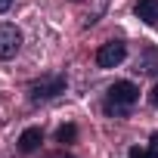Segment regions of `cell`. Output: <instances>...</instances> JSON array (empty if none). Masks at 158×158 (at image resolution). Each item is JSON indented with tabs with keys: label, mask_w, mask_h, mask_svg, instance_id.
I'll return each mask as SVG.
<instances>
[{
	"label": "cell",
	"mask_w": 158,
	"mask_h": 158,
	"mask_svg": "<svg viewBox=\"0 0 158 158\" xmlns=\"http://www.w3.org/2000/svg\"><path fill=\"white\" fill-rule=\"evenodd\" d=\"M40 143H44L40 127H28V130H22V136H19V152H34Z\"/></svg>",
	"instance_id": "cell-6"
},
{
	"label": "cell",
	"mask_w": 158,
	"mask_h": 158,
	"mask_svg": "<svg viewBox=\"0 0 158 158\" xmlns=\"http://www.w3.org/2000/svg\"><path fill=\"white\" fill-rule=\"evenodd\" d=\"M139 99V87L130 84V81H115L109 87V99H106V112L109 115H127V109Z\"/></svg>",
	"instance_id": "cell-1"
},
{
	"label": "cell",
	"mask_w": 158,
	"mask_h": 158,
	"mask_svg": "<svg viewBox=\"0 0 158 158\" xmlns=\"http://www.w3.org/2000/svg\"><path fill=\"white\" fill-rule=\"evenodd\" d=\"M130 158H158V149H139V146H133Z\"/></svg>",
	"instance_id": "cell-8"
},
{
	"label": "cell",
	"mask_w": 158,
	"mask_h": 158,
	"mask_svg": "<svg viewBox=\"0 0 158 158\" xmlns=\"http://www.w3.org/2000/svg\"><path fill=\"white\" fill-rule=\"evenodd\" d=\"M22 47V34L16 25H0V59H13Z\"/></svg>",
	"instance_id": "cell-4"
},
{
	"label": "cell",
	"mask_w": 158,
	"mask_h": 158,
	"mask_svg": "<svg viewBox=\"0 0 158 158\" xmlns=\"http://www.w3.org/2000/svg\"><path fill=\"white\" fill-rule=\"evenodd\" d=\"M47 158H71V155H65V152H53V155H47Z\"/></svg>",
	"instance_id": "cell-11"
},
{
	"label": "cell",
	"mask_w": 158,
	"mask_h": 158,
	"mask_svg": "<svg viewBox=\"0 0 158 158\" xmlns=\"http://www.w3.org/2000/svg\"><path fill=\"white\" fill-rule=\"evenodd\" d=\"M10 6H13V0H0V13H6Z\"/></svg>",
	"instance_id": "cell-10"
},
{
	"label": "cell",
	"mask_w": 158,
	"mask_h": 158,
	"mask_svg": "<svg viewBox=\"0 0 158 158\" xmlns=\"http://www.w3.org/2000/svg\"><path fill=\"white\" fill-rule=\"evenodd\" d=\"M133 13L146 25H158V0H139V3L133 6Z\"/></svg>",
	"instance_id": "cell-5"
},
{
	"label": "cell",
	"mask_w": 158,
	"mask_h": 158,
	"mask_svg": "<svg viewBox=\"0 0 158 158\" xmlns=\"http://www.w3.org/2000/svg\"><path fill=\"white\" fill-rule=\"evenodd\" d=\"M59 93H65V74L37 77V81H31V87H28V99L31 102H44V99H53Z\"/></svg>",
	"instance_id": "cell-2"
},
{
	"label": "cell",
	"mask_w": 158,
	"mask_h": 158,
	"mask_svg": "<svg viewBox=\"0 0 158 158\" xmlns=\"http://www.w3.org/2000/svg\"><path fill=\"white\" fill-rule=\"evenodd\" d=\"M124 56H127V47L121 40H109V44H102L96 50V65L99 68H115V65L124 62Z\"/></svg>",
	"instance_id": "cell-3"
},
{
	"label": "cell",
	"mask_w": 158,
	"mask_h": 158,
	"mask_svg": "<svg viewBox=\"0 0 158 158\" xmlns=\"http://www.w3.org/2000/svg\"><path fill=\"white\" fill-rule=\"evenodd\" d=\"M74 136H77V127H74V124H65V127L56 130V139H59V143H71Z\"/></svg>",
	"instance_id": "cell-7"
},
{
	"label": "cell",
	"mask_w": 158,
	"mask_h": 158,
	"mask_svg": "<svg viewBox=\"0 0 158 158\" xmlns=\"http://www.w3.org/2000/svg\"><path fill=\"white\" fill-rule=\"evenodd\" d=\"M149 99H152V106H155V109H158V84H155V87H152V93H149Z\"/></svg>",
	"instance_id": "cell-9"
}]
</instances>
